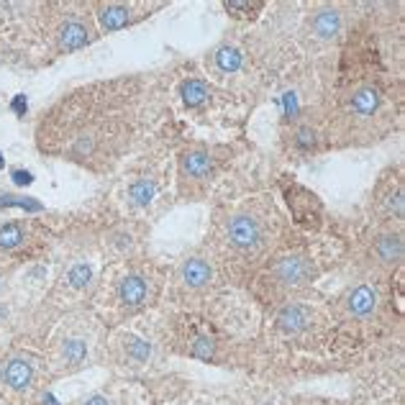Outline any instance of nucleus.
Returning <instances> with one entry per match:
<instances>
[{
  "instance_id": "obj_10",
  "label": "nucleus",
  "mask_w": 405,
  "mask_h": 405,
  "mask_svg": "<svg viewBox=\"0 0 405 405\" xmlns=\"http://www.w3.org/2000/svg\"><path fill=\"white\" fill-rule=\"evenodd\" d=\"M341 29V15H338L336 8H321V11H315L313 18H310V31H313L315 39H323V41H329L334 39Z\"/></svg>"
},
{
  "instance_id": "obj_21",
  "label": "nucleus",
  "mask_w": 405,
  "mask_h": 405,
  "mask_svg": "<svg viewBox=\"0 0 405 405\" xmlns=\"http://www.w3.org/2000/svg\"><path fill=\"white\" fill-rule=\"evenodd\" d=\"M224 8L228 13H233L236 18H249V15H254L256 11H262V3H256V0H228L224 3Z\"/></svg>"
},
{
  "instance_id": "obj_25",
  "label": "nucleus",
  "mask_w": 405,
  "mask_h": 405,
  "mask_svg": "<svg viewBox=\"0 0 405 405\" xmlns=\"http://www.w3.org/2000/svg\"><path fill=\"white\" fill-rule=\"evenodd\" d=\"M298 144H301L303 149L313 146V131H310V128H301V131H298Z\"/></svg>"
},
{
  "instance_id": "obj_30",
  "label": "nucleus",
  "mask_w": 405,
  "mask_h": 405,
  "mask_svg": "<svg viewBox=\"0 0 405 405\" xmlns=\"http://www.w3.org/2000/svg\"><path fill=\"white\" fill-rule=\"evenodd\" d=\"M3 165H6V159H3V154H0V170H3Z\"/></svg>"
},
{
  "instance_id": "obj_18",
  "label": "nucleus",
  "mask_w": 405,
  "mask_h": 405,
  "mask_svg": "<svg viewBox=\"0 0 405 405\" xmlns=\"http://www.w3.org/2000/svg\"><path fill=\"white\" fill-rule=\"evenodd\" d=\"M62 357L67 362L69 367H80L88 357V344H85L83 338H67L64 344H62Z\"/></svg>"
},
{
  "instance_id": "obj_26",
  "label": "nucleus",
  "mask_w": 405,
  "mask_h": 405,
  "mask_svg": "<svg viewBox=\"0 0 405 405\" xmlns=\"http://www.w3.org/2000/svg\"><path fill=\"white\" fill-rule=\"evenodd\" d=\"M195 354H200V357H208V354H210V341L200 338V341L195 344Z\"/></svg>"
},
{
  "instance_id": "obj_16",
  "label": "nucleus",
  "mask_w": 405,
  "mask_h": 405,
  "mask_svg": "<svg viewBox=\"0 0 405 405\" xmlns=\"http://www.w3.org/2000/svg\"><path fill=\"white\" fill-rule=\"evenodd\" d=\"M213 60H216V67L221 69V72L231 75V72H236V69L241 67V62H244V54H241L233 44H224L216 52V57H213Z\"/></svg>"
},
{
  "instance_id": "obj_2",
  "label": "nucleus",
  "mask_w": 405,
  "mask_h": 405,
  "mask_svg": "<svg viewBox=\"0 0 405 405\" xmlns=\"http://www.w3.org/2000/svg\"><path fill=\"white\" fill-rule=\"evenodd\" d=\"M226 239L239 252H256L264 241L262 221L252 213H233L226 221Z\"/></svg>"
},
{
  "instance_id": "obj_17",
  "label": "nucleus",
  "mask_w": 405,
  "mask_h": 405,
  "mask_svg": "<svg viewBox=\"0 0 405 405\" xmlns=\"http://www.w3.org/2000/svg\"><path fill=\"white\" fill-rule=\"evenodd\" d=\"M180 92H182V100H185L188 108H198V105L205 103L210 95L208 85L202 83V80H188V83H182Z\"/></svg>"
},
{
  "instance_id": "obj_9",
  "label": "nucleus",
  "mask_w": 405,
  "mask_h": 405,
  "mask_svg": "<svg viewBox=\"0 0 405 405\" xmlns=\"http://www.w3.org/2000/svg\"><path fill=\"white\" fill-rule=\"evenodd\" d=\"M31 380H34V367L26 359H8L3 367V383L15 392L29 390Z\"/></svg>"
},
{
  "instance_id": "obj_3",
  "label": "nucleus",
  "mask_w": 405,
  "mask_h": 405,
  "mask_svg": "<svg viewBox=\"0 0 405 405\" xmlns=\"http://www.w3.org/2000/svg\"><path fill=\"white\" fill-rule=\"evenodd\" d=\"M272 275H275V280L282 282L285 287H301V285H306V282H310V280L315 277V267H313V262H310L308 256L290 254V256H285V259H280V262L275 264Z\"/></svg>"
},
{
  "instance_id": "obj_27",
  "label": "nucleus",
  "mask_w": 405,
  "mask_h": 405,
  "mask_svg": "<svg viewBox=\"0 0 405 405\" xmlns=\"http://www.w3.org/2000/svg\"><path fill=\"white\" fill-rule=\"evenodd\" d=\"M13 111L18 113V116H21V113H26V98H23V95H18V98L13 100Z\"/></svg>"
},
{
  "instance_id": "obj_6",
  "label": "nucleus",
  "mask_w": 405,
  "mask_h": 405,
  "mask_svg": "<svg viewBox=\"0 0 405 405\" xmlns=\"http://www.w3.org/2000/svg\"><path fill=\"white\" fill-rule=\"evenodd\" d=\"M383 105V95L377 88L372 85H362L349 95V111L357 116V118H372Z\"/></svg>"
},
{
  "instance_id": "obj_20",
  "label": "nucleus",
  "mask_w": 405,
  "mask_h": 405,
  "mask_svg": "<svg viewBox=\"0 0 405 405\" xmlns=\"http://www.w3.org/2000/svg\"><path fill=\"white\" fill-rule=\"evenodd\" d=\"M69 285L75 287V290H83V287H88V282L92 280V267L90 264H85V262H77L69 267Z\"/></svg>"
},
{
  "instance_id": "obj_19",
  "label": "nucleus",
  "mask_w": 405,
  "mask_h": 405,
  "mask_svg": "<svg viewBox=\"0 0 405 405\" xmlns=\"http://www.w3.org/2000/svg\"><path fill=\"white\" fill-rule=\"evenodd\" d=\"M23 244V228L21 224H6L0 226V249H15Z\"/></svg>"
},
{
  "instance_id": "obj_29",
  "label": "nucleus",
  "mask_w": 405,
  "mask_h": 405,
  "mask_svg": "<svg viewBox=\"0 0 405 405\" xmlns=\"http://www.w3.org/2000/svg\"><path fill=\"white\" fill-rule=\"evenodd\" d=\"M3 318H6V308L0 306V323H3Z\"/></svg>"
},
{
  "instance_id": "obj_22",
  "label": "nucleus",
  "mask_w": 405,
  "mask_h": 405,
  "mask_svg": "<svg viewBox=\"0 0 405 405\" xmlns=\"http://www.w3.org/2000/svg\"><path fill=\"white\" fill-rule=\"evenodd\" d=\"M128 354H131V359H136V362H146L149 359L151 349L146 341H142V338L128 336Z\"/></svg>"
},
{
  "instance_id": "obj_4",
  "label": "nucleus",
  "mask_w": 405,
  "mask_h": 405,
  "mask_svg": "<svg viewBox=\"0 0 405 405\" xmlns=\"http://www.w3.org/2000/svg\"><path fill=\"white\" fill-rule=\"evenodd\" d=\"M92 39L95 36H92L90 26L83 18H77V15H67L54 31V41H57L60 52H77V49L90 44Z\"/></svg>"
},
{
  "instance_id": "obj_11",
  "label": "nucleus",
  "mask_w": 405,
  "mask_h": 405,
  "mask_svg": "<svg viewBox=\"0 0 405 405\" xmlns=\"http://www.w3.org/2000/svg\"><path fill=\"white\" fill-rule=\"evenodd\" d=\"M346 308H349V313L357 315V318H367V315H372L377 308L375 287L357 285L352 293H349V298H346Z\"/></svg>"
},
{
  "instance_id": "obj_1",
  "label": "nucleus",
  "mask_w": 405,
  "mask_h": 405,
  "mask_svg": "<svg viewBox=\"0 0 405 405\" xmlns=\"http://www.w3.org/2000/svg\"><path fill=\"white\" fill-rule=\"evenodd\" d=\"M136 85L126 80L88 85L41 116L39 149L95 172L111 170L134 142Z\"/></svg>"
},
{
  "instance_id": "obj_7",
  "label": "nucleus",
  "mask_w": 405,
  "mask_h": 405,
  "mask_svg": "<svg viewBox=\"0 0 405 405\" xmlns=\"http://www.w3.org/2000/svg\"><path fill=\"white\" fill-rule=\"evenodd\" d=\"M134 6L128 3H105V6H98V23L103 31H121L126 29L128 23L134 21Z\"/></svg>"
},
{
  "instance_id": "obj_13",
  "label": "nucleus",
  "mask_w": 405,
  "mask_h": 405,
  "mask_svg": "<svg viewBox=\"0 0 405 405\" xmlns=\"http://www.w3.org/2000/svg\"><path fill=\"white\" fill-rule=\"evenodd\" d=\"M146 295H149V285H146V280L139 277V275H128V277L121 280L118 285V298L126 306L136 308L142 306L144 301H146Z\"/></svg>"
},
{
  "instance_id": "obj_24",
  "label": "nucleus",
  "mask_w": 405,
  "mask_h": 405,
  "mask_svg": "<svg viewBox=\"0 0 405 405\" xmlns=\"http://www.w3.org/2000/svg\"><path fill=\"white\" fill-rule=\"evenodd\" d=\"M11 177H13V182H15V185H21V188H23V185H31V182H34V174L26 172V170H15Z\"/></svg>"
},
{
  "instance_id": "obj_14",
  "label": "nucleus",
  "mask_w": 405,
  "mask_h": 405,
  "mask_svg": "<svg viewBox=\"0 0 405 405\" xmlns=\"http://www.w3.org/2000/svg\"><path fill=\"white\" fill-rule=\"evenodd\" d=\"M375 254L383 264H395L403 259V239L398 233H387L383 239H377L375 244Z\"/></svg>"
},
{
  "instance_id": "obj_28",
  "label": "nucleus",
  "mask_w": 405,
  "mask_h": 405,
  "mask_svg": "<svg viewBox=\"0 0 405 405\" xmlns=\"http://www.w3.org/2000/svg\"><path fill=\"white\" fill-rule=\"evenodd\" d=\"M85 405H111V403H108L103 395H92V398L85 400Z\"/></svg>"
},
{
  "instance_id": "obj_23",
  "label": "nucleus",
  "mask_w": 405,
  "mask_h": 405,
  "mask_svg": "<svg viewBox=\"0 0 405 405\" xmlns=\"http://www.w3.org/2000/svg\"><path fill=\"white\" fill-rule=\"evenodd\" d=\"M0 205H15V208H29V210H39L41 205L39 202H34V198H0Z\"/></svg>"
},
{
  "instance_id": "obj_8",
  "label": "nucleus",
  "mask_w": 405,
  "mask_h": 405,
  "mask_svg": "<svg viewBox=\"0 0 405 405\" xmlns=\"http://www.w3.org/2000/svg\"><path fill=\"white\" fill-rule=\"evenodd\" d=\"M277 326L282 334L295 336V334H301V331H306L308 326H310V310H308L306 306L290 303V306H285L277 313Z\"/></svg>"
},
{
  "instance_id": "obj_5",
  "label": "nucleus",
  "mask_w": 405,
  "mask_h": 405,
  "mask_svg": "<svg viewBox=\"0 0 405 405\" xmlns=\"http://www.w3.org/2000/svg\"><path fill=\"white\" fill-rule=\"evenodd\" d=\"M180 167H182V174L190 177V180H208L213 167H216V159L210 157L208 149L195 146V149L182 151Z\"/></svg>"
},
{
  "instance_id": "obj_15",
  "label": "nucleus",
  "mask_w": 405,
  "mask_h": 405,
  "mask_svg": "<svg viewBox=\"0 0 405 405\" xmlns=\"http://www.w3.org/2000/svg\"><path fill=\"white\" fill-rule=\"evenodd\" d=\"M157 198V182L151 177H136L131 185H128V200L134 205H149L151 200Z\"/></svg>"
},
{
  "instance_id": "obj_12",
  "label": "nucleus",
  "mask_w": 405,
  "mask_h": 405,
  "mask_svg": "<svg viewBox=\"0 0 405 405\" xmlns=\"http://www.w3.org/2000/svg\"><path fill=\"white\" fill-rule=\"evenodd\" d=\"M182 282L188 287H193V290H200V287H205L210 282V277H213V270H210V264L205 262V259H198V256H193V259H188V262L182 264V272H180Z\"/></svg>"
}]
</instances>
